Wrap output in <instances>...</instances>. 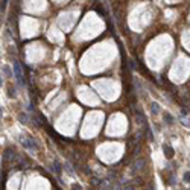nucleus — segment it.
Returning a JSON list of instances; mask_svg holds the SVG:
<instances>
[{
	"instance_id": "obj_1",
	"label": "nucleus",
	"mask_w": 190,
	"mask_h": 190,
	"mask_svg": "<svg viewBox=\"0 0 190 190\" xmlns=\"http://www.w3.org/2000/svg\"><path fill=\"white\" fill-rule=\"evenodd\" d=\"M145 166H146V160H145L143 157H138V158H135V160L132 161V164H131V172H132V173H138V172H142V170L145 169Z\"/></svg>"
},
{
	"instance_id": "obj_2",
	"label": "nucleus",
	"mask_w": 190,
	"mask_h": 190,
	"mask_svg": "<svg viewBox=\"0 0 190 190\" xmlns=\"http://www.w3.org/2000/svg\"><path fill=\"white\" fill-rule=\"evenodd\" d=\"M12 67H14V76L17 79V84L18 87H24V78H23V70L20 67V64L17 61H14V64H12Z\"/></svg>"
},
{
	"instance_id": "obj_3",
	"label": "nucleus",
	"mask_w": 190,
	"mask_h": 190,
	"mask_svg": "<svg viewBox=\"0 0 190 190\" xmlns=\"http://www.w3.org/2000/svg\"><path fill=\"white\" fill-rule=\"evenodd\" d=\"M18 140H20V143H21L24 148L29 149V151H35V149H38V145H37V142L34 140L32 137H23V135H21Z\"/></svg>"
},
{
	"instance_id": "obj_4",
	"label": "nucleus",
	"mask_w": 190,
	"mask_h": 190,
	"mask_svg": "<svg viewBox=\"0 0 190 190\" xmlns=\"http://www.w3.org/2000/svg\"><path fill=\"white\" fill-rule=\"evenodd\" d=\"M163 151H164V155H166V158H172V157H173V154H175L173 149H172L170 146H167V145H164V146H163Z\"/></svg>"
},
{
	"instance_id": "obj_5",
	"label": "nucleus",
	"mask_w": 190,
	"mask_h": 190,
	"mask_svg": "<svg viewBox=\"0 0 190 190\" xmlns=\"http://www.w3.org/2000/svg\"><path fill=\"white\" fill-rule=\"evenodd\" d=\"M160 110H161V108H160V105H158L157 102H152V104H151V113H152V114H158Z\"/></svg>"
},
{
	"instance_id": "obj_6",
	"label": "nucleus",
	"mask_w": 190,
	"mask_h": 190,
	"mask_svg": "<svg viewBox=\"0 0 190 190\" xmlns=\"http://www.w3.org/2000/svg\"><path fill=\"white\" fill-rule=\"evenodd\" d=\"M18 120H20V123H28L29 122V117H28V114H24V113H20L18 114Z\"/></svg>"
},
{
	"instance_id": "obj_7",
	"label": "nucleus",
	"mask_w": 190,
	"mask_h": 190,
	"mask_svg": "<svg viewBox=\"0 0 190 190\" xmlns=\"http://www.w3.org/2000/svg\"><path fill=\"white\" fill-rule=\"evenodd\" d=\"M15 94H17L15 88L12 87V85H8V96H9V97H15Z\"/></svg>"
},
{
	"instance_id": "obj_8",
	"label": "nucleus",
	"mask_w": 190,
	"mask_h": 190,
	"mask_svg": "<svg viewBox=\"0 0 190 190\" xmlns=\"http://www.w3.org/2000/svg\"><path fill=\"white\" fill-rule=\"evenodd\" d=\"M135 120H137L138 123H145V122H146V119L143 117V114H142V113H138V111L135 113Z\"/></svg>"
},
{
	"instance_id": "obj_9",
	"label": "nucleus",
	"mask_w": 190,
	"mask_h": 190,
	"mask_svg": "<svg viewBox=\"0 0 190 190\" xmlns=\"http://www.w3.org/2000/svg\"><path fill=\"white\" fill-rule=\"evenodd\" d=\"M122 190H134V183H123Z\"/></svg>"
},
{
	"instance_id": "obj_10",
	"label": "nucleus",
	"mask_w": 190,
	"mask_h": 190,
	"mask_svg": "<svg viewBox=\"0 0 190 190\" xmlns=\"http://www.w3.org/2000/svg\"><path fill=\"white\" fill-rule=\"evenodd\" d=\"M52 172H55V173H61V164H59L58 161L53 163V170H52Z\"/></svg>"
},
{
	"instance_id": "obj_11",
	"label": "nucleus",
	"mask_w": 190,
	"mask_h": 190,
	"mask_svg": "<svg viewBox=\"0 0 190 190\" xmlns=\"http://www.w3.org/2000/svg\"><path fill=\"white\" fill-rule=\"evenodd\" d=\"M100 183H102V180H100V178H96V176H93V178H91V186H94V187L97 186L99 187Z\"/></svg>"
},
{
	"instance_id": "obj_12",
	"label": "nucleus",
	"mask_w": 190,
	"mask_h": 190,
	"mask_svg": "<svg viewBox=\"0 0 190 190\" xmlns=\"http://www.w3.org/2000/svg\"><path fill=\"white\" fill-rule=\"evenodd\" d=\"M3 72H5V75L8 76V78H9V76H12V70H11L9 66H3Z\"/></svg>"
},
{
	"instance_id": "obj_13",
	"label": "nucleus",
	"mask_w": 190,
	"mask_h": 190,
	"mask_svg": "<svg viewBox=\"0 0 190 190\" xmlns=\"http://www.w3.org/2000/svg\"><path fill=\"white\" fill-rule=\"evenodd\" d=\"M164 119H166V122H167V123H173V117L170 116L169 113H166V114H164Z\"/></svg>"
},
{
	"instance_id": "obj_14",
	"label": "nucleus",
	"mask_w": 190,
	"mask_h": 190,
	"mask_svg": "<svg viewBox=\"0 0 190 190\" xmlns=\"http://www.w3.org/2000/svg\"><path fill=\"white\" fill-rule=\"evenodd\" d=\"M132 183H135L137 186H140V184H143V180L140 178V176H135V178H134V181Z\"/></svg>"
},
{
	"instance_id": "obj_15",
	"label": "nucleus",
	"mask_w": 190,
	"mask_h": 190,
	"mask_svg": "<svg viewBox=\"0 0 190 190\" xmlns=\"http://www.w3.org/2000/svg\"><path fill=\"white\" fill-rule=\"evenodd\" d=\"M122 183H119V181H116V183H114V190H122Z\"/></svg>"
},
{
	"instance_id": "obj_16",
	"label": "nucleus",
	"mask_w": 190,
	"mask_h": 190,
	"mask_svg": "<svg viewBox=\"0 0 190 190\" xmlns=\"http://www.w3.org/2000/svg\"><path fill=\"white\" fill-rule=\"evenodd\" d=\"M181 123H183V125H186V126H190V119L184 117V119H181Z\"/></svg>"
},
{
	"instance_id": "obj_17",
	"label": "nucleus",
	"mask_w": 190,
	"mask_h": 190,
	"mask_svg": "<svg viewBox=\"0 0 190 190\" xmlns=\"http://www.w3.org/2000/svg\"><path fill=\"white\" fill-rule=\"evenodd\" d=\"M184 181L190 183V172H186V173H184Z\"/></svg>"
},
{
	"instance_id": "obj_18",
	"label": "nucleus",
	"mask_w": 190,
	"mask_h": 190,
	"mask_svg": "<svg viewBox=\"0 0 190 190\" xmlns=\"http://www.w3.org/2000/svg\"><path fill=\"white\" fill-rule=\"evenodd\" d=\"M73 190H82V189H81L78 184H75V186H73Z\"/></svg>"
},
{
	"instance_id": "obj_19",
	"label": "nucleus",
	"mask_w": 190,
	"mask_h": 190,
	"mask_svg": "<svg viewBox=\"0 0 190 190\" xmlns=\"http://www.w3.org/2000/svg\"><path fill=\"white\" fill-rule=\"evenodd\" d=\"M0 87H2V78H0Z\"/></svg>"
}]
</instances>
